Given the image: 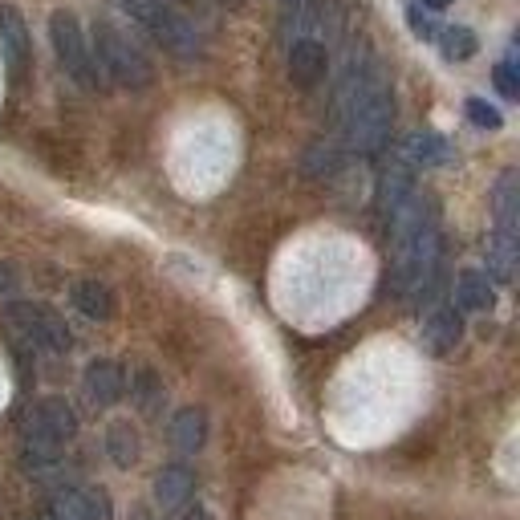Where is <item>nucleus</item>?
<instances>
[{"label":"nucleus","instance_id":"f257e3e1","mask_svg":"<svg viewBox=\"0 0 520 520\" xmlns=\"http://www.w3.org/2000/svg\"><path fill=\"white\" fill-rule=\"evenodd\" d=\"M390 248H395V293L403 297H419L423 289H431L435 273H439V212L431 204V195L411 191L407 200L390 212Z\"/></svg>","mask_w":520,"mask_h":520},{"label":"nucleus","instance_id":"f03ea898","mask_svg":"<svg viewBox=\"0 0 520 520\" xmlns=\"http://www.w3.org/2000/svg\"><path fill=\"white\" fill-rule=\"evenodd\" d=\"M338 118L346 147L358 155H374L390 139V122H395V98L374 61L350 65L338 86Z\"/></svg>","mask_w":520,"mask_h":520},{"label":"nucleus","instance_id":"7ed1b4c3","mask_svg":"<svg viewBox=\"0 0 520 520\" xmlns=\"http://www.w3.org/2000/svg\"><path fill=\"white\" fill-rule=\"evenodd\" d=\"M78 435V415L65 399H41L25 419V460L29 468H53L57 451Z\"/></svg>","mask_w":520,"mask_h":520},{"label":"nucleus","instance_id":"20e7f679","mask_svg":"<svg viewBox=\"0 0 520 520\" xmlns=\"http://www.w3.org/2000/svg\"><path fill=\"white\" fill-rule=\"evenodd\" d=\"M94 65H98V74H106L110 82L126 86V90H143L151 86V61L147 53L130 41L126 33H118L110 21H98L94 25Z\"/></svg>","mask_w":520,"mask_h":520},{"label":"nucleus","instance_id":"39448f33","mask_svg":"<svg viewBox=\"0 0 520 520\" xmlns=\"http://www.w3.org/2000/svg\"><path fill=\"white\" fill-rule=\"evenodd\" d=\"M118 5H122L130 17H135V21H143V25L155 33V41L167 45L175 57H195V53L204 49L195 21H191L187 13H179L171 0H118Z\"/></svg>","mask_w":520,"mask_h":520},{"label":"nucleus","instance_id":"423d86ee","mask_svg":"<svg viewBox=\"0 0 520 520\" xmlns=\"http://www.w3.org/2000/svg\"><path fill=\"white\" fill-rule=\"evenodd\" d=\"M49 41H53L57 61L65 65V74H70L78 86H86V90H98L102 74H98L94 53H90V45H86L82 25H78L74 13H65V9H61V13L49 17Z\"/></svg>","mask_w":520,"mask_h":520},{"label":"nucleus","instance_id":"0eeeda50","mask_svg":"<svg viewBox=\"0 0 520 520\" xmlns=\"http://www.w3.org/2000/svg\"><path fill=\"white\" fill-rule=\"evenodd\" d=\"M9 317L17 321V330H21L29 342H37L41 350H49V354H65V350H70V325H65V317L53 313L49 305L13 301Z\"/></svg>","mask_w":520,"mask_h":520},{"label":"nucleus","instance_id":"6e6552de","mask_svg":"<svg viewBox=\"0 0 520 520\" xmlns=\"http://www.w3.org/2000/svg\"><path fill=\"white\" fill-rule=\"evenodd\" d=\"M325 65H330V53H325V45L317 37H297L289 45V78L301 90H309L325 78Z\"/></svg>","mask_w":520,"mask_h":520},{"label":"nucleus","instance_id":"1a4fd4ad","mask_svg":"<svg viewBox=\"0 0 520 520\" xmlns=\"http://www.w3.org/2000/svg\"><path fill=\"white\" fill-rule=\"evenodd\" d=\"M82 386H86V399H90L94 407H114V403L122 399V390H126V374H122L118 362L98 358V362L86 366Z\"/></svg>","mask_w":520,"mask_h":520},{"label":"nucleus","instance_id":"9d476101","mask_svg":"<svg viewBox=\"0 0 520 520\" xmlns=\"http://www.w3.org/2000/svg\"><path fill=\"white\" fill-rule=\"evenodd\" d=\"M492 301H496V289H492L488 273L464 269L460 277H455V309L460 313H488Z\"/></svg>","mask_w":520,"mask_h":520},{"label":"nucleus","instance_id":"9b49d317","mask_svg":"<svg viewBox=\"0 0 520 520\" xmlns=\"http://www.w3.org/2000/svg\"><path fill=\"white\" fill-rule=\"evenodd\" d=\"M460 338H464V321H460V313H455V309H435L427 317V325H423V342L439 358L460 346Z\"/></svg>","mask_w":520,"mask_h":520},{"label":"nucleus","instance_id":"f8f14e48","mask_svg":"<svg viewBox=\"0 0 520 520\" xmlns=\"http://www.w3.org/2000/svg\"><path fill=\"white\" fill-rule=\"evenodd\" d=\"M171 443L183 451V455H195L204 443H208V415L200 407H183L175 419H171Z\"/></svg>","mask_w":520,"mask_h":520},{"label":"nucleus","instance_id":"ddd939ff","mask_svg":"<svg viewBox=\"0 0 520 520\" xmlns=\"http://www.w3.org/2000/svg\"><path fill=\"white\" fill-rule=\"evenodd\" d=\"M191 492H195V476H191V468H183V464H171V468H163V472L155 476V500H159L163 508H183V504L191 500Z\"/></svg>","mask_w":520,"mask_h":520},{"label":"nucleus","instance_id":"4468645a","mask_svg":"<svg viewBox=\"0 0 520 520\" xmlns=\"http://www.w3.org/2000/svg\"><path fill=\"white\" fill-rule=\"evenodd\" d=\"M516 208H520V195H516V175H500L496 183V236L504 244H516Z\"/></svg>","mask_w":520,"mask_h":520},{"label":"nucleus","instance_id":"2eb2a0df","mask_svg":"<svg viewBox=\"0 0 520 520\" xmlns=\"http://www.w3.org/2000/svg\"><path fill=\"white\" fill-rule=\"evenodd\" d=\"M74 301H78V309L86 313V317H94V321H110L114 317V309H118V301H114V289L106 285V281H78V289H74Z\"/></svg>","mask_w":520,"mask_h":520},{"label":"nucleus","instance_id":"dca6fc26","mask_svg":"<svg viewBox=\"0 0 520 520\" xmlns=\"http://www.w3.org/2000/svg\"><path fill=\"white\" fill-rule=\"evenodd\" d=\"M407 195H411V163L399 155L395 163L386 167V175H382V187H378V204H382V212L390 216V212H395V208L407 200Z\"/></svg>","mask_w":520,"mask_h":520},{"label":"nucleus","instance_id":"f3484780","mask_svg":"<svg viewBox=\"0 0 520 520\" xmlns=\"http://www.w3.org/2000/svg\"><path fill=\"white\" fill-rule=\"evenodd\" d=\"M106 451H110V460L118 464V468H135L139 464V431L130 427L126 419H118V423H110L106 427Z\"/></svg>","mask_w":520,"mask_h":520},{"label":"nucleus","instance_id":"a211bd4d","mask_svg":"<svg viewBox=\"0 0 520 520\" xmlns=\"http://www.w3.org/2000/svg\"><path fill=\"white\" fill-rule=\"evenodd\" d=\"M399 155L411 163V167H435V163H447V143L439 135H411Z\"/></svg>","mask_w":520,"mask_h":520},{"label":"nucleus","instance_id":"6ab92c4d","mask_svg":"<svg viewBox=\"0 0 520 520\" xmlns=\"http://www.w3.org/2000/svg\"><path fill=\"white\" fill-rule=\"evenodd\" d=\"M53 520H90V496L86 488H57L49 500Z\"/></svg>","mask_w":520,"mask_h":520},{"label":"nucleus","instance_id":"aec40b11","mask_svg":"<svg viewBox=\"0 0 520 520\" xmlns=\"http://www.w3.org/2000/svg\"><path fill=\"white\" fill-rule=\"evenodd\" d=\"M439 49H443V57H447V61H468V57H476V53H480V41H476V33H472V29H464V25H451V29H443V33H439Z\"/></svg>","mask_w":520,"mask_h":520},{"label":"nucleus","instance_id":"412c9836","mask_svg":"<svg viewBox=\"0 0 520 520\" xmlns=\"http://www.w3.org/2000/svg\"><path fill=\"white\" fill-rule=\"evenodd\" d=\"M0 49H5V57H9L13 70H21L29 45H25V29H21L17 13H5V21H0Z\"/></svg>","mask_w":520,"mask_h":520},{"label":"nucleus","instance_id":"4be33fe9","mask_svg":"<svg viewBox=\"0 0 520 520\" xmlns=\"http://www.w3.org/2000/svg\"><path fill=\"white\" fill-rule=\"evenodd\" d=\"M135 403H139V411H147V415H155V411L163 407V382H159L155 370H143V374L135 378Z\"/></svg>","mask_w":520,"mask_h":520},{"label":"nucleus","instance_id":"5701e85b","mask_svg":"<svg viewBox=\"0 0 520 520\" xmlns=\"http://www.w3.org/2000/svg\"><path fill=\"white\" fill-rule=\"evenodd\" d=\"M338 163H342L338 143H313L309 155H305V171H309V175H334Z\"/></svg>","mask_w":520,"mask_h":520},{"label":"nucleus","instance_id":"b1692460","mask_svg":"<svg viewBox=\"0 0 520 520\" xmlns=\"http://www.w3.org/2000/svg\"><path fill=\"white\" fill-rule=\"evenodd\" d=\"M464 110H468L472 126H480V130H500V122H504V118H500V110H496V106H488L484 98H468V106H464Z\"/></svg>","mask_w":520,"mask_h":520},{"label":"nucleus","instance_id":"393cba45","mask_svg":"<svg viewBox=\"0 0 520 520\" xmlns=\"http://www.w3.org/2000/svg\"><path fill=\"white\" fill-rule=\"evenodd\" d=\"M407 25H411V33L423 37V41H435V37H439V25H435V17H431L423 5H411V9H407Z\"/></svg>","mask_w":520,"mask_h":520},{"label":"nucleus","instance_id":"a878e982","mask_svg":"<svg viewBox=\"0 0 520 520\" xmlns=\"http://www.w3.org/2000/svg\"><path fill=\"white\" fill-rule=\"evenodd\" d=\"M492 78H496V90H500L504 98H520V74H516L512 61H500Z\"/></svg>","mask_w":520,"mask_h":520},{"label":"nucleus","instance_id":"bb28decb","mask_svg":"<svg viewBox=\"0 0 520 520\" xmlns=\"http://www.w3.org/2000/svg\"><path fill=\"white\" fill-rule=\"evenodd\" d=\"M90 496V520H114V508H110V496L102 488H86Z\"/></svg>","mask_w":520,"mask_h":520},{"label":"nucleus","instance_id":"cd10ccee","mask_svg":"<svg viewBox=\"0 0 520 520\" xmlns=\"http://www.w3.org/2000/svg\"><path fill=\"white\" fill-rule=\"evenodd\" d=\"M17 289V273L9 265H0V293H13Z\"/></svg>","mask_w":520,"mask_h":520},{"label":"nucleus","instance_id":"c85d7f7f","mask_svg":"<svg viewBox=\"0 0 520 520\" xmlns=\"http://www.w3.org/2000/svg\"><path fill=\"white\" fill-rule=\"evenodd\" d=\"M419 5H423V9H435V13H439V9H447V5H451V0H419Z\"/></svg>","mask_w":520,"mask_h":520},{"label":"nucleus","instance_id":"c756f323","mask_svg":"<svg viewBox=\"0 0 520 520\" xmlns=\"http://www.w3.org/2000/svg\"><path fill=\"white\" fill-rule=\"evenodd\" d=\"M187 520H200V516H187Z\"/></svg>","mask_w":520,"mask_h":520},{"label":"nucleus","instance_id":"7c9ffc66","mask_svg":"<svg viewBox=\"0 0 520 520\" xmlns=\"http://www.w3.org/2000/svg\"><path fill=\"white\" fill-rule=\"evenodd\" d=\"M293 5H297V0H293Z\"/></svg>","mask_w":520,"mask_h":520}]
</instances>
